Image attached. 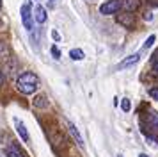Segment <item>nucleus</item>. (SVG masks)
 <instances>
[{"mask_svg":"<svg viewBox=\"0 0 158 157\" xmlns=\"http://www.w3.org/2000/svg\"><path fill=\"white\" fill-rule=\"evenodd\" d=\"M15 127H16V132L20 134V137H22L25 143H29L30 141V137H29V132H27V127H25V123H23L20 118H15Z\"/></svg>","mask_w":158,"mask_h":157,"instance_id":"nucleus-5","label":"nucleus"},{"mask_svg":"<svg viewBox=\"0 0 158 157\" xmlns=\"http://www.w3.org/2000/svg\"><path fill=\"white\" fill-rule=\"evenodd\" d=\"M117 23H121L123 27H126V29H131L135 25V18H133L131 13H124V14H119L117 16Z\"/></svg>","mask_w":158,"mask_h":157,"instance_id":"nucleus-6","label":"nucleus"},{"mask_svg":"<svg viewBox=\"0 0 158 157\" xmlns=\"http://www.w3.org/2000/svg\"><path fill=\"white\" fill-rule=\"evenodd\" d=\"M146 130L158 132V113H149L146 116Z\"/></svg>","mask_w":158,"mask_h":157,"instance_id":"nucleus-4","label":"nucleus"},{"mask_svg":"<svg viewBox=\"0 0 158 157\" xmlns=\"http://www.w3.org/2000/svg\"><path fill=\"white\" fill-rule=\"evenodd\" d=\"M117 157H123V155H117Z\"/></svg>","mask_w":158,"mask_h":157,"instance_id":"nucleus-27","label":"nucleus"},{"mask_svg":"<svg viewBox=\"0 0 158 157\" xmlns=\"http://www.w3.org/2000/svg\"><path fill=\"white\" fill-rule=\"evenodd\" d=\"M68 130H69V134L73 136V139L77 141V145L84 146V139H82V136H80V132H78V128H77V125H73L71 121H68Z\"/></svg>","mask_w":158,"mask_h":157,"instance_id":"nucleus-9","label":"nucleus"},{"mask_svg":"<svg viewBox=\"0 0 158 157\" xmlns=\"http://www.w3.org/2000/svg\"><path fill=\"white\" fill-rule=\"evenodd\" d=\"M139 59H140V54H139V52H137V54H131V56H128L126 59H123L121 63H119V66H117V68H119V70L130 68V66H133V64L139 61Z\"/></svg>","mask_w":158,"mask_h":157,"instance_id":"nucleus-7","label":"nucleus"},{"mask_svg":"<svg viewBox=\"0 0 158 157\" xmlns=\"http://www.w3.org/2000/svg\"><path fill=\"white\" fill-rule=\"evenodd\" d=\"M121 109L124 111V113H128L130 109H131V102H130L128 98H123L121 100Z\"/></svg>","mask_w":158,"mask_h":157,"instance_id":"nucleus-16","label":"nucleus"},{"mask_svg":"<svg viewBox=\"0 0 158 157\" xmlns=\"http://www.w3.org/2000/svg\"><path fill=\"white\" fill-rule=\"evenodd\" d=\"M32 16L34 14L30 13V6H22V21H23V27L27 30H32Z\"/></svg>","mask_w":158,"mask_h":157,"instance_id":"nucleus-3","label":"nucleus"},{"mask_svg":"<svg viewBox=\"0 0 158 157\" xmlns=\"http://www.w3.org/2000/svg\"><path fill=\"white\" fill-rule=\"evenodd\" d=\"M7 59V47L0 41V61H6Z\"/></svg>","mask_w":158,"mask_h":157,"instance_id":"nucleus-14","label":"nucleus"},{"mask_svg":"<svg viewBox=\"0 0 158 157\" xmlns=\"http://www.w3.org/2000/svg\"><path fill=\"white\" fill-rule=\"evenodd\" d=\"M4 82V75H2V71H0V84Z\"/></svg>","mask_w":158,"mask_h":157,"instance_id":"nucleus-22","label":"nucleus"},{"mask_svg":"<svg viewBox=\"0 0 158 157\" xmlns=\"http://www.w3.org/2000/svg\"><path fill=\"white\" fill-rule=\"evenodd\" d=\"M69 57H71L73 61H82L85 56H84V52L80 48H73V50H69Z\"/></svg>","mask_w":158,"mask_h":157,"instance_id":"nucleus-13","label":"nucleus"},{"mask_svg":"<svg viewBox=\"0 0 158 157\" xmlns=\"http://www.w3.org/2000/svg\"><path fill=\"white\" fill-rule=\"evenodd\" d=\"M32 104H34V107H39V109H46V107L50 105V102H48V98H46V95H37V96H34Z\"/></svg>","mask_w":158,"mask_h":157,"instance_id":"nucleus-10","label":"nucleus"},{"mask_svg":"<svg viewBox=\"0 0 158 157\" xmlns=\"http://www.w3.org/2000/svg\"><path fill=\"white\" fill-rule=\"evenodd\" d=\"M139 157H148V155H146V154H140V155H139Z\"/></svg>","mask_w":158,"mask_h":157,"instance_id":"nucleus-23","label":"nucleus"},{"mask_svg":"<svg viewBox=\"0 0 158 157\" xmlns=\"http://www.w3.org/2000/svg\"><path fill=\"white\" fill-rule=\"evenodd\" d=\"M39 87V78L32 71H25L16 78V89L23 95H32Z\"/></svg>","mask_w":158,"mask_h":157,"instance_id":"nucleus-1","label":"nucleus"},{"mask_svg":"<svg viewBox=\"0 0 158 157\" xmlns=\"http://www.w3.org/2000/svg\"><path fill=\"white\" fill-rule=\"evenodd\" d=\"M121 6H123V2H119V0H108V2H105L100 7V13L101 14H115L121 9Z\"/></svg>","mask_w":158,"mask_h":157,"instance_id":"nucleus-2","label":"nucleus"},{"mask_svg":"<svg viewBox=\"0 0 158 157\" xmlns=\"http://www.w3.org/2000/svg\"><path fill=\"white\" fill-rule=\"evenodd\" d=\"M0 6H2V0H0Z\"/></svg>","mask_w":158,"mask_h":157,"instance_id":"nucleus-26","label":"nucleus"},{"mask_svg":"<svg viewBox=\"0 0 158 157\" xmlns=\"http://www.w3.org/2000/svg\"><path fill=\"white\" fill-rule=\"evenodd\" d=\"M6 155L7 157H25V154L16 145H9L7 148H6Z\"/></svg>","mask_w":158,"mask_h":157,"instance_id":"nucleus-11","label":"nucleus"},{"mask_svg":"<svg viewBox=\"0 0 158 157\" xmlns=\"http://www.w3.org/2000/svg\"><path fill=\"white\" fill-rule=\"evenodd\" d=\"M139 6H140V2H139V0H123V7H124L128 13L137 11V9H139Z\"/></svg>","mask_w":158,"mask_h":157,"instance_id":"nucleus-12","label":"nucleus"},{"mask_svg":"<svg viewBox=\"0 0 158 157\" xmlns=\"http://www.w3.org/2000/svg\"><path fill=\"white\" fill-rule=\"evenodd\" d=\"M52 56L55 57V59H60V52H59V48L55 47V45L52 47Z\"/></svg>","mask_w":158,"mask_h":157,"instance_id":"nucleus-18","label":"nucleus"},{"mask_svg":"<svg viewBox=\"0 0 158 157\" xmlns=\"http://www.w3.org/2000/svg\"><path fill=\"white\" fill-rule=\"evenodd\" d=\"M52 38H53L55 41H60V34H59L57 30H52Z\"/></svg>","mask_w":158,"mask_h":157,"instance_id":"nucleus-20","label":"nucleus"},{"mask_svg":"<svg viewBox=\"0 0 158 157\" xmlns=\"http://www.w3.org/2000/svg\"><path fill=\"white\" fill-rule=\"evenodd\" d=\"M153 75L158 77V59H155V64H153Z\"/></svg>","mask_w":158,"mask_h":157,"instance_id":"nucleus-19","label":"nucleus"},{"mask_svg":"<svg viewBox=\"0 0 158 157\" xmlns=\"http://www.w3.org/2000/svg\"><path fill=\"white\" fill-rule=\"evenodd\" d=\"M0 27H2V18H0Z\"/></svg>","mask_w":158,"mask_h":157,"instance_id":"nucleus-24","label":"nucleus"},{"mask_svg":"<svg viewBox=\"0 0 158 157\" xmlns=\"http://www.w3.org/2000/svg\"><path fill=\"white\" fill-rule=\"evenodd\" d=\"M50 2H52V4H53V2H55V0H50Z\"/></svg>","mask_w":158,"mask_h":157,"instance_id":"nucleus-25","label":"nucleus"},{"mask_svg":"<svg viewBox=\"0 0 158 157\" xmlns=\"http://www.w3.org/2000/svg\"><path fill=\"white\" fill-rule=\"evenodd\" d=\"M34 20L37 23H44L46 21V9H44L41 4H36L34 6Z\"/></svg>","mask_w":158,"mask_h":157,"instance_id":"nucleus-8","label":"nucleus"},{"mask_svg":"<svg viewBox=\"0 0 158 157\" xmlns=\"http://www.w3.org/2000/svg\"><path fill=\"white\" fill-rule=\"evenodd\" d=\"M144 20H148V21L153 20V14H151V13H146V14H144Z\"/></svg>","mask_w":158,"mask_h":157,"instance_id":"nucleus-21","label":"nucleus"},{"mask_svg":"<svg viewBox=\"0 0 158 157\" xmlns=\"http://www.w3.org/2000/svg\"><path fill=\"white\" fill-rule=\"evenodd\" d=\"M148 93H149V96H151L153 100H158V86H155V87H151V89H149Z\"/></svg>","mask_w":158,"mask_h":157,"instance_id":"nucleus-17","label":"nucleus"},{"mask_svg":"<svg viewBox=\"0 0 158 157\" xmlns=\"http://www.w3.org/2000/svg\"><path fill=\"white\" fill-rule=\"evenodd\" d=\"M155 41H156V36H155V34H151L149 38L146 39V43H144V50L151 48V47H153V43H155Z\"/></svg>","mask_w":158,"mask_h":157,"instance_id":"nucleus-15","label":"nucleus"}]
</instances>
